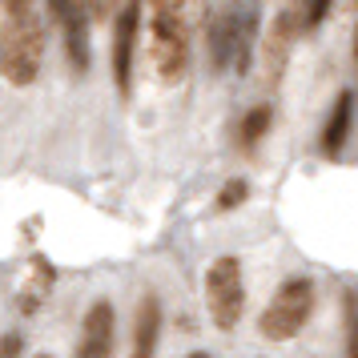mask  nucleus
I'll use <instances>...</instances> for the list:
<instances>
[{"label": "nucleus", "mask_w": 358, "mask_h": 358, "mask_svg": "<svg viewBox=\"0 0 358 358\" xmlns=\"http://www.w3.org/2000/svg\"><path fill=\"white\" fill-rule=\"evenodd\" d=\"M41 358H49V355H41Z\"/></svg>", "instance_id": "21"}, {"label": "nucleus", "mask_w": 358, "mask_h": 358, "mask_svg": "<svg viewBox=\"0 0 358 358\" xmlns=\"http://www.w3.org/2000/svg\"><path fill=\"white\" fill-rule=\"evenodd\" d=\"M350 117H355V97L350 93H338L334 109H330V121L322 129V153L326 157H338L342 145H346V133H350Z\"/></svg>", "instance_id": "10"}, {"label": "nucleus", "mask_w": 358, "mask_h": 358, "mask_svg": "<svg viewBox=\"0 0 358 358\" xmlns=\"http://www.w3.org/2000/svg\"><path fill=\"white\" fill-rule=\"evenodd\" d=\"M355 61H358V29H355Z\"/></svg>", "instance_id": "19"}, {"label": "nucleus", "mask_w": 358, "mask_h": 358, "mask_svg": "<svg viewBox=\"0 0 358 358\" xmlns=\"http://www.w3.org/2000/svg\"><path fill=\"white\" fill-rule=\"evenodd\" d=\"M270 121H274V109L270 105H254L250 113L242 117V129H238V141H242V149H254L266 137V129H270Z\"/></svg>", "instance_id": "11"}, {"label": "nucleus", "mask_w": 358, "mask_h": 358, "mask_svg": "<svg viewBox=\"0 0 358 358\" xmlns=\"http://www.w3.org/2000/svg\"><path fill=\"white\" fill-rule=\"evenodd\" d=\"M117 4H125V0H85V8H89V17H97V20L113 17V13H117Z\"/></svg>", "instance_id": "16"}, {"label": "nucleus", "mask_w": 358, "mask_h": 358, "mask_svg": "<svg viewBox=\"0 0 358 358\" xmlns=\"http://www.w3.org/2000/svg\"><path fill=\"white\" fill-rule=\"evenodd\" d=\"M113 338H117V310H113V302L101 298L85 314L81 342H77V355L73 358H113Z\"/></svg>", "instance_id": "6"}, {"label": "nucleus", "mask_w": 358, "mask_h": 358, "mask_svg": "<svg viewBox=\"0 0 358 358\" xmlns=\"http://www.w3.org/2000/svg\"><path fill=\"white\" fill-rule=\"evenodd\" d=\"M242 20L238 13H213L210 29H206V41H210V61L213 69H226L238 52V33H242Z\"/></svg>", "instance_id": "9"}, {"label": "nucleus", "mask_w": 358, "mask_h": 358, "mask_svg": "<svg viewBox=\"0 0 358 358\" xmlns=\"http://www.w3.org/2000/svg\"><path fill=\"white\" fill-rule=\"evenodd\" d=\"M245 197H250V185H245L242 178H234L222 185V194H217V210H238Z\"/></svg>", "instance_id": "12"}, {"label": "nucleus", "mask_w": 358, "mask_h": 358, "mask_svg": "<svg viewBox=\"0 0 358 358\" xmlns=\"http://www.w3.org/2000/svg\"><path fill=\"white\" fill-rule=\"evenodd\" d=\"M162 302L157 294H145L137 302V314H133V346L129 358H153L157 355V342H162Z\"/></svg>", "instance_id": "7"}, {"label": "nucleus", "mask_w": 358, "mask_h": 358, "mask_svg": "<svg viewBox=\"0 0 358 358\" xmlns=\"http://www.w3.org/2000/svg\"><path fill=\"white\" fill-rule=\"evenodd\" d=\"M45 57V24L33 0H4V33H0V73L13 85H33Z\"/></svg>", "instance_id": "1"}, {"label": "nucleus", "mask_w": 358, "mask_h": 358, "mask_svg": "<svg viewBox=\"0 0 358 358\" xmlns=\"http://www.w3.org/2000/svg\"><path fill=\"white\" fill-rule=\"evenodd\" d=\"M153 69L165 85H178L189 73V29L181 8H162L153 13Z\"/></svg>", "instance_id": "3"}, {"label": "nucleus", "mask_w": 358, "mask_h": 358, "mask_svg": "<svg viewBox=\"0 0 358 358\" xmlns=\"http://www.w3.org/2000/svg\"><path fill=\"white\" fill-rule=\"evenodd\" d=\"M61 29H65V52L73 69L85 73L89 69V8L85 0H69L65 17H61Z\"/></svg>", "instance_id": "8"}, {"label": "nucleus", "mask_w": 358, "mask_h": 358, "mask_svg": "<svg viewBox=\"0 0 358 358\" xmlns=\"http://www.w3.org/2000/svg\"><path fill=\"white\" fill-rule=\"evenodd\" d=\"M137 24H141V0H129L113 24V81L117 93L133 89V49H137Z\"/></svg>", "instance_id": "5"}, {"label": "nucleus", "mask_w": 358, "mask_h": 358, "mask_svg": "<svg viewBox=\"0 0 358 358\" xmlns=\"http://www.w3.org/2000/svg\"><path fill=\"white\" fill-rule=\"evenodd\" d=\"M189 358H210V355H189Z\"/></svg>", "instance_id": "20"}, {"label": "nucleus", "mask_w": 358, "mask_h": 358, "mask_svg": "<svg viewBox=\"0 0 358 358\" xmlns=\"http://www.w3.org/2000/svg\"><path fill=\"white\" fill-rule=\"evenodd\" d=\"M206 302L210 318L217 330H234L245 314V282H242V262L238 258H217L206 270Z\"/></svg>", "instance_id": "4"}, {"label": "nucleus", "mask_w": 358, "mask_h": 358, "mask_svg": "<svg viewBox=\"0 0 358 358\" xmlns=\"http://www.w3.org/2000/svg\"><path fill=\"white\" fill-rule=\"evenodd\" d=\"M314 314V282L310 278H286L278 294L270 298V306L262 310L258 330L270 342H290Z\"/></svg>", "instance_id": "2"}, {"label": "nucleus", "mask_w": 358, "mask_h": 358, "mask_svg": "<svg viewBox=\"0 0 358 358\" xmlns=\"http://www.w3.org/2000/svg\"><path fill=\"white\" fill-rule=\"evenodd\" d=\"M24 350V342H20L17 330H8V334H0V358H20Z\"/></svg>", "instance_id": "14"}, {"label": "nucleus", "mask_w": 358, "mask_h": 358, "mask_svg": "<svg viewBox=\"0 0 358 358\" xmlns=\"http://www.w3.org/2000/svg\"><path fill=\"white\" fill-rule=\"evenodd\" d=\"M326 8H330V0H306V13H302V20H306V29H314V24H322Z\"/></svg>", "instance_id": "15"}, {"label": "nucleus", "mask_w": 358, "mask_h": 358, "mask_svg": "<svg viewBox=\"0 0 358 358\" xmlns=\"http://www.w3.org/2000/svg\"><path fill=\"white\" fill-rule=\"evenodd\" d=\"M145 4L153 13H162V8H181V0H145Z\"/></svg>", "instance_id": "17"}, {"label": "nucleus", "mask_w": 358, "mask_h": 358, "mask_svg": "<svg viewBox=\"0 0 358 358\" xmlns=\"http://www.w3.org/2000/svg\"><path fill=\"white\" fill-rule=\"evenodd\" d=\"M49 8H52V17L61 20L65 17V8H69V0H49Z\"/></svg>", "instance_id": "18"}, {"label": "nucleus", "mask_w": 358, "mask_h": 358, "mask_svg": "<svg viewBox=\"0 0 358 358\" xmlns=\"http://www.w3.org/2000/svg\"><path fill=\"white\" fill-rule=\"evenodd\" d=\"M346 358H358V302L346 294Z\"/></svg>", "instance_id": "13"}]
</instances>
